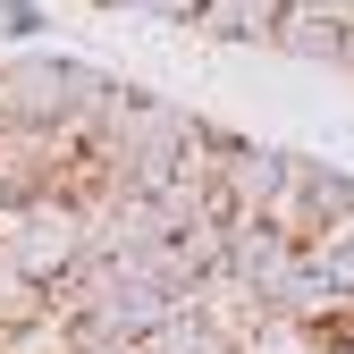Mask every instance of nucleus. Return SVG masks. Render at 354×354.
Here are the masks:
<instances>
[{
	"label": "nucleus",
	"mask_w": 354,
	"mask_h": 354,
	"mask_svg": "<svg viewBox=\"0 0 354 354\" xmlns=\"http://www.w3.org/2000/svg\"><path fill=\"white\" fill-rule=\"evenodd\" d=\"M9 253H17V261H26V270L51 287V295H59V287L84 270V211H76L68 194L26 203V211H17V228H9Z\"/></svg>",
	"instance_id": "obj_1"
},
{
	"label": "nucleus",
	"mask_w": 354,
	"mask_h": 354,
	"mask_svg": "<svg viewBox=\"0 0 354 354\" xmlns=\"http://www.w3.org/2000/svg\"><path fill=\"white\" fill-rule=\"evenodd\" d=\"M346 219H354V177L295 152V177H287V194H279V211H270V228H287L295 245H321L329 228H346Z\"/></svg>",
	"instance_id": "obj_2"
},
{
	"label": "nucleus",
	"mask_w": 354,
	"mask_h": 354,
	"mask_svg": "<svg viewBox=\"0 0 354 354\" xmlns=\"http://www.w3.org/2000/svg\"><path fill=\"white\" fill-rule=\"evenodd\" d=\"M68 102H76V59H59V51L0 59V118L9 127H59Z\"/></svg>",
	"instance_id": "obj_3"
},
{
	"label": "nucleus",
	"mask_w": 354,
	"mask_h": 354,
	"mask_svg": "<svg viewBox=\"0 0 354 354\" xmlns=\"http://www.w3.org/2000/svg\"><path fill=\"white\" fill-rule=\"evenodd\" d=\"M270 51H279V59H304V68H354V26L329 17V9H295V0H287Z\"/></svg>",
	"instance_id": "obj_4"
},
{
	"label": "nucleus",
	"mask_w": 354,
	"mask_h": 354,
	"mask_svg": "<svg viewBox=\"0 0 354 354\" xmlns=\"http://www.w3.org/2000/svg\"><path fill=\"white\" fill-rule=\"evenodd\" d=\"M279 17H287V0H194L186 34H203V42H245V51H270Z\"/></svg>",
	"instance_id": "obj_5"
},
{
	"label": "nucleus",
	"mask_w": 354,
	"mask_h": 354,
	"mask_svg": "<svg viewBox=\"0 0 354 354\" xmlns=\"http://www.w3.org/2000/svg\"><path fill=\"white\" fill-rule=\"evenodd\" d=\"M51 313H59V295L42 287L17 253H9V236H0V337H9V329H34V321H51Z\"/></svg>",
	"instance_id": "obj_6"
},
{
	"label": "nucleus",
	"mask_w": 354,
	"mask_h": 354,
	"mask_svg": "<svg viewBox=\"0 0 354 354\" xmlns=\"http://www.w3.org/2000/svg\"><path fill=\"white\" fill-rule=\"evenodd\" d=\"M304 253H313V270L329 279V295L354 304V219H346V228H329L321 245H304Z\"/></svg>",
	"instance_id": "obj_7"
},
{
	"label": "nucleus",
	"mask_w": 354,
	"mask_h": 354,
	"mask_svg": "<svg viewBox=\"0 0 354 354\" xmlns=\"http://www.w3.org/2000/svg\"><path fill=\"white\" fill-rule=\"evenodd\" d=\"M0 34H34V9H26V0H0Z\"/></svg>",
	"instance_id": "obj_8"
},
{
	"label": "nucleus",
	"mask_w": 354,
	"mask_h": 354,
	"mask_svg": "<svg viewBox=\"0 0 354 354\" xmlns=\"http://www.w3.org/2000/svg\"><path fill=\"white\" fill-rule=\"evenodd\" d=\"M84 354H136V346H84Z\"/></svg>",
	"instance_id": "obj_9"
},
{
	"label": "nucleus",
	"mask_w": 354,
	"mask_h": 354,
	"mask_svg": "<svg viewBox=\"0 0 354 354\" xmlns=\"http://www.w3.org/2000/svg\"><path fill=\"white\" fill-rule=\"evenodd\" d=\"M313 354H354V346H313Z\"/></svg>",
	"instance_id": "obj_10"
},
{
	"label": "nucleus",
	"mask_w": 354,
	"mask_h": 354,
	"mask_svg": "<svg viewBox=\"0 0 354 354\" xmlns=\"http://www.w3.org/2000/svg\"><path fill=\"white\" fill-rule=\"evenodd\" d=\"M0 127H9V118H0Z\"/></svg>",
	"instance_id": "obj_11"
},
{
	"label": "nucleus",
	"mask_w": 354,
	"mask_h": 354,
	"mask_svg": "<svg viewBox=\"0 0 354 354\" xmlns=\"http://www.w3.org/2000/svg\"><path fill=\"white\" fill-rule=\"evenodd\" d=\"M346 76H354V68H346Z\"/></svg>",
	"instance_id": "obj_12"
}]
</instances>
